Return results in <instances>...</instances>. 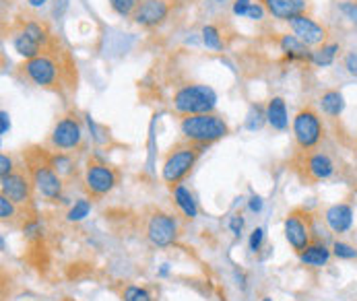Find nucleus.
<instances>
[{"label": "nucleus", "mask_w": 357, "mask_h": 301, "mask_svg": "<svg viewBox=\"0 0 357 301\" xmlns=\"http://www.w3.org/2000/svg\"><path fill=\"white\" fill-rule=\"evenodd\" d=\"M331 252L324 242L320 240H314L306 250L300 254V260L306 264V266H312V268H320V266H326V262L331 260Z\"/></svg>", "instance_id": "21"}, {"label": "nucleus", "mask_w": 357, "mask_h": 301, "mask_svg": "<svg viewBox=\"0 0 357 301\" xmlns=\"http://www.w3.org/2000/svg\"><path fill=\"white\" fill-rule=\"evenodd\" d=\"M312 225H314V219L306 208H294L287 213L285 223H283L285 240L296 254H302L314 242V238H312L314 227Z\"/></svg>", "instance_id": "10"}, {"label": "nucleus", "mask_w": 357, "mask_h": 301, "mask_svg": "<svg viewBox=\"0 0 357 301\" xmlns=\"http://www.w3.org/2000/svg\"><path fill=\"white\" fill-rule=\"evenodd\" d=\"M85 192L91 199H103L105 194H109L118 182H120V171L112 165H107L105 161L100 159H89L87 167H85Z\"/></svg>", "instance_id": "9"}, {"label": "nucleus", "mask_w": 357, "mask_h": 301, "mask_svg": "<svg viewBox=\"0 0 357 301\" xmlns=\"http://www.w3.org/2000/svg\"><path fill=\"white\" fill-rule=\"evenodd\" d=\"M277 46L285 54V60H306L312 62V50L300 38L289 36V33H279L277 36Z\"/></svg>", "instance_id": "17"}, {"label": "nucleus", "mask_w": 357, "mask_h": 301, "mask_svg": "<svg viewBox=\"0 0 357 301\" xmlns=\"http://www.w3.org/2000/svg\"><path fill=\"white\" fill-rule=\"evenodd\" d=\"M33 180L25 169H15L13 173H8L6 178H0V194L8 196L10 201L15 202L17 206L25 208V206H31L33 202Z\"/></svg>", "instance_id": "12"}, {"label": "nucleus", "mask_w": 357, "mask_h": 301, "mask_svg": "<svg viewBox=\"0 0 357 301\" xmlns=\"http://www.w3.org/2000/svg\"><path fill=\"white\" fill-rule=\"evenodd\" d=\"M264 15H266V10H264V6L260 4V2H252L250 4V8H248V19H252V21H262L264 19Z\"/></svg>", "instance_id": "38"}, {"label": "nucleus", "mask_w": 357, "mask_h": 301, "mask_svg": "<svg viewBox=\"0 0 357 301\" xmlns=\"http://www.w3.org/2000/svg\"><path fill=\"white\" fill-rule=\"evenodd\" d=\"M19 70L23 79L33 87L56 93L60 98H66L68 93L77 91V83H79L77 62L70 56V52L62 48L56 36L40 56L25 60L19 66Z\"/></svg>", "instance_id": "1"}, {"label": "nucleus", "mask_w": 357, "mask_h": 301, "mask_svg": "<svg viewBox=\"0 0 357 301\" xmlns=\"http://www.w3.org/2000/svg\"><path fill=\"white\" fill-rule=\"evenodd\" d=\"M291 128H294V141L300 150H314L324 137L322 118L312 105H304L298 109Z\"/></svg>", "instance_id": "6"}, {"label": "nucleus", "mask_w": 357, "mask_h": 301, "mask_svg": "<svg viewBox=\"0 0 357 301\" xmlns=\"http://www.w3.org/2000/svg\"><path fill=\"white\" fill-rule=\"evenodd\" d=\"M147 240L155 248H169L178 240V221L165 210H153L147 219Z\"/></svg>", "instance_id": "11"}, {"label": "nucleus", "mask_w": 357, "mask_h": 301, "mask_svg": "<svg viewBox=\"0 0 357 301\" xmlns=\"http://www.w3.org/2000/svg\"><path fill=\"white\" fill-rule=\"evenodd\" d=\"M204 150H206L204 145H197V143H190V141L176 143L172 149L165 153V159H163V165H161L163 182L169 188L182 184L184 178L192 171V167L197 165L199 157L203 155Z\"/></svg>", "instance_id": "4"}, {"label": "nucleus", "mask_w": 357, "mask_h": 301, "mask_svg": "<svg viewBox=\"0 0 357 301\" xmlns=\"http://www.w3.org/2000/svg\"><path fill=\"white\" fill-rule=\"evenodd\" d=\"M339 52H341V46L337 42H326V44L318 46L316 50L312 52V64H316V66H331Z\"/></svg>", "instance_id": "24"}, {"label": "nucleus", "mask_w": 357, "mask_h": 301, "mask_svg": "<svg viewBox=\"0 0 357 301\" xmlns=\"http://www.w3.org/2000/svg\"><path fill=\"white\" fill-rule=\"evenodd\" d=\"M339 10L351 21V23H356L357 25V2H351V0H343V2H339Z\"/></svg>", "instance_id": "33"}, {"label": "nucleus", "mask_w": 357, "mask_h": 301, "mask_svg": "<svg viewBox=\"0 0 357 301\" xmlns=\"http://www.w3.org/2000/svg\"><path fill=\"white\" fill-rule=\"evenodd\" d=\"M201 36H203V44L208 50H223V38H221V31H219L217 25H204Z\"/></svg>", "instance_id": "26"}, {"label": "nucleus", "mask_w": 357, "mask_h": 301, "mask_svg": "<svg viewBox=\"0 0 357 301\" xmlns=\"http://www.w3.org/2000/svg\"><path fill=\"white\" fill-rule=\"evenodd\" d=\"M172 105L180 116H192V114H208L217 105V93L201 83H186L180 85L172 98Z\"/></svg>", "instance_id": "5"}, {"label": "nucleus", "mask_w": 357, "mask_h": 301, "mask_svg": "<svg viewBox=\"0 0 357 301\" xmlns=\"http://www.w3.org/2000/svg\"><path fill=\"white\" fill-rule=\"evenodd\" d=\"M180 134L184 141L208 147L229 134V124L215 111L182 116L180 118Z\"/></svg>", "instance_id": "3"}, {"label": "nucleus", "mask_w": 357, "mask_h": 301, "mask_svg": "<svg viewBox=\"0 0 357 301\" xmlns=\"http://www.w3.org/2000/svg\"><path fill=\"white\" fill-rule=\"evenodd\" d=\"M262 301H273V300H268V298H264V300H262Z\"/></svg>", "instance_id": "44"}, {"label": "nucleus", "mask_w": 357, "mask_h": 301, "mask_svg": "<svg viewBox=\"0 0 357 301\" xmlns=\"http://www.w3.org/2000/svg\"><path fill=\"white\" fill-rule=\"evenodd\" d=\"M333 254L337 258H341V260H354V258H357V250L351 244H347V242H335L333 244Z\"/></svg>", "instance_id": "32"}, {"label": "nucleus", "mask_w": 357, "mask_h": 301, "mask_svg": "<svg viewBox=\"0 0 357 301\" xmlns=\"http://www.w3.org/2000/svg\"><path fill=\"white\" fill-rule=\"evenodd\" d=\"M264 6V10L277 21H291L298 15L310 10L307 0H256Z\"/></svg>", "instance_id": "15"}, {"label": "nucleus", "mask_w": 357, "mask_h": 301, "mask_svg": "<svg viewBox=\"0 0 357 301\" xmlns=\"http://www.w3.org/2000/svg\"><path fill=\"white\" fill-rule=\"evenodd\" d=\"M17 29H21L23 33H27L33 42H38L42 48H46L54 40V33L50 31V27L44 23V21H38V19H25V21H19L17 23Z\"/></svg>", "instance_id": "19"}, {"label": "nucleus", "mask_w": 357, "mask_h": 301, "mask_svg": "<svg viewBox=\"0 0 357 301\" xmlns=\"http://www.w3.org/2000/svg\"><path fill=\"white\" fill-rule=\"evenodd\" d=\"M48 143L56 153H73L83 145V126L75 111L60 116L52 128Z\"/></svg>", "instance_id": "8"}, {"label": "nucleus", "mask_w": 357, "mask_h": 301, "mask_svg": "<svg viewBox=\"0 0 357 301\" xmlns=\"http://www.w3.org/2000/svg\"><path fill=\"white\" fill-rule=\"evenodd\" d=\"M109 2V6H112V10L118 15V17H132V13L137 10V6H139V2L141 0H107Z\"/></svg>", "instance_id": "31"}, {"label": "nucleus", "mask_w": 357, "mask_h": 301, "mask_svg": "<svg viewBox=\"0 0 357 301\" xmlns=\"http://www.w3.org/2000/svg\"><path fill=\"white\" fill-rule=\"evenodd\" d=\"M25 167L33 180L36 190L46 199V201H58L62 196V178L54 171L50 163V153L42 147H31L23 153Z\"/></svg>", "instance_id": "2"}, {"label": "nucleus", "mask_w": 357, "mask_h": 301, "mask_svg": "<svg viewBox=\"0 0 357 301\" xmlns=\"http://www.w3.org/2000/svg\"><path fill=\"white\" fill-rule=\"evenodd\" d=\"M287 23H289V29L294 31V36L300 38L310 48H318L328 42V27L318 23L316 19H312L307 13L294 17Z\"/></svg>", "instance_id": "14"}, {"label": "nucleus", "mask_w": 357, "mask_h": 301, "mask_svg": "<svg viewBox=\"0 0 357 301\" xmlns=\"http://www.w3.org/2000/svg\"><path fill=\"white\" fill-rule=\"evenodd\" d=\"M262 242H264V229L262 227H256L250 236V250L258 252L262 248Z\"/></svg>", "instance_id": "36"}, {"label": "nucleus", "mask_w": 357, "mask_h": 301, "mask_svg": "<svg viewBox=\"0 0 357 301\" xmlns=\"http://www.w3.org/2000/svg\"><path fill=\"white\" fill-rule=\"evenodd\" d=\"M50 163L60 178L73 176V171H75V161L68 153H56L54 150V153H50Z\"/></svg>", "instance_id": "25"}, {"label": "nucleus", "mask_w": 357, "mask_h": 301, "mask_svg": "<svg viewBox=\"0 0 357 301\" xmlns=\"http://www.w3.org/2000/svg\"><path fill=\"white\" fill-rule=\"evenodd\" d=\"M326 225L335 231V233H345L351 229L354 225V210L349 204L341 202V204H333L326 213H324Z\"/></svg>", "instance_id": "16"}, {"label": "nucleus", "mask_w": 357, "mask_h": 301, "mask_svg": "<svg viewBox=\"0 0 357 301\" xmlns=\"http://www.w3.org/2000/svg\"><path fill=\"white\" fill-rule=\"evenodd\" d=\"M89 213H91V201H87V199L75 201V204L70 206V210H68V215H66V219H68L70 223H77V221H83Z\"/></svg>", "instance_id": "28"}, {"label": "nucleus", "mask_w": 357, "mask_h": 301, "mask_svg": "<svg viewBox=\"0 0 357 301\" xmlns=\"http://www.w3.org/2000/svg\"><path fill=\"white\" fill-rule=\"evenodd\" d=\"M264 122H266V107L252 105L250 111H248V118H246V128L248 130H258V128H262Z\"/></svg>", "instance_id": "29"}, {"label": "nucleus", "mask_w": 357, "mask_h": 301, "mask_svg": "<svg viewBox=\"0 0 357 301\" xmlns=\"http://www.w3.org/2000/svg\"><path fill=\"white\" fill-rule=\"evenodd\" d=\"M10 44H13V48L15 52L21 56V58H25V60H31V58H36V56H40L44 48L38 44V42H33L27 33H23L21 29H15L13 31V36H10Z\"/></svg>", "instance_id": "20"}, {"label": "nucleus", "mask_w": 357, "mask_h": 301, "mask_svg": "<svg viewBox=\"0 0 357 301\" xmlns=\"http://www.w3.org/2000/svg\"><path fill=\"white\" fill-rule=\"evenodd\" d=\"M260 208H262V201H260L258 196H252V199H250V210H252V213H258Z\"/></svg>", "instance_id": "41"}, {"label": "nucleus", "mask_w": 357, "mask_h": 301, "mask_svg": "<svg viewBox=\"0 0 357 301\" xmlns=\"http://www.w3.org/2000/svg\"><path fill=\"white\" fill-rule=\"evenodd\" d=\"M229 229H231V233H234L236 238H240L242 231H244V217H242V215H234V217L229 219Z\"/></svg>", "instance_id": "37"}, {"label": "nucleus", "mask_w": 357, "mask_h": 301, "mask_svg": "<svg viewBox=\"0 0 357 301\" xmlns=\"http://www.w3.org/2000/svg\"><path fill=\"white\" fill-rule=\"evenodd\" d=\"M17 167H15V163H13V159L6 155V153H2L0 155V178H6L8 173H13Z\"/></svg>", "instance_id": "35"}, {"label": "nucleus", "mask_w": 357, "mask_h": 301, "mask_svg": "<svg viewBox=\"0 0 357 301\" xmlns=\"http://www.w3.org/2000/svg\"><path fill=\"white\" fill-rule=\"evenodd\" d=\"M343 66H345V70H347L351 77H356L357 79V52H347V54H345Z\"/></svg>", "instance_id": "34"}, {"label": "nucleus", "mask_w": 357, "mask_h": 301, "mask_svg": "<svg viewBox=\"0 0 357 301\" xmlns=\"http://www.w3.org/2000/svg\"><path fill=\"white\" fill-rule=\"evenodd\" d=\"M252 0H234V15L236 17H246Z\"/></svg>", "instance_id": "39"}, {"label": "nucleus", "mask_w": 357, "mask_h": 301, "mask_svg": "<svg viewBox=\"0 0 357 301\" xmlns=\"http://www.w3.org/2000/svg\"><path fill=\"white\" fill-rule=\"evenodd\" d=\"M172 192H174V201L180 206V210H182L188 219H197L199 208H197V202L192 199L190 190H188L184 184H178V186L172 188Z\"/></svg>", "instance_id": "23"}, {"label": "nucleus", "mask_w": 357, "mask_h": 301, "mask_svg": "<svg viewBox=\"0 0 357 301\" xmlns=\"http://www.w3.org/2000/svg\"><path fill=\"white\" fill-rule=\"evenodd\" d=\"M213 2H227V0H213Z\"/></svg>", "instance_id": "43"}, {"label": "nucleus", "mask_w": 357, "mask_h": 301, "mask_svg": "<svg viewBox=\"0 0 357 301\" xmlns=\"http://www.w3.org/2000/svg\"><path fill=\"white\" fill-rule=\"evenodd\" d=\"M174 6L176 0H141L130 19L143 29H155L169 19Z\"/></svg>", "instance_id": "13"}, {"label": "nucleus", "mask_w": 357, "mask_h": 301, "mask_svg": "<svg viewBox=\"0 0 357 301\" xmlns=\"http://www.w3.org/2000/svg\"><path fill=\"white\" fill-rule=\"evenodd\" d=\"M320 107H322V111H324L326 116L339 118V116L343 114V109H345V98H343L341 91L328 89V91H324V93L320 95Z\"/></svg>", "instance_id": "22"}, {"label": "nucleus", "mask_w": 357, "mask_h": 301, "mask_svg": "<svg viewBox=\"0 0 357 301\" xmlns=\"http://www.w3.org/2000/svg\"><path fill=\"white\" fill-rule=\"evenodd\" d=\"M0 122H2V128H0V132H2V134H6V130H8V126H10V124H8V114H6L4 109L0 111Z\"/></svg>", "instance_id": "40"}, {"label": "nucleus", "mask_w": 357, "mask_h": 301, "mask_svg": "<svg viewBox=\"0 0 357 301\" xmlns=\"http://www.w3.org/2000/svg\"><path fill=\"white\" fill-rule=\"evenodd\" d=\"M122 301H153L151 293L139 285H126L122 289Z\"/></svg>", "instance_id": "30"}, {"label": "nucleus", "mask_w": 357, "mask_h": 301, "mask_svg": "<svg viewBox=\"0 0 357 301\" xmlns=\"http://www.w3.org/2000/svg\"><path fill=\"white\" fill-rule=\"evenodd\" d=\"M19 208L21 206H17L8 196L0 194V219H2V223H15L21 215Z\"/></svg>", "instance_id": "27"}, {"label": "nucleus", "mask_w": 357, "mask_h": 301, "mask_svg": "<svg viewBox=\"0 0 357 301\" xmlns=\"http://www.w3.org/2000/svg\"><path fill=\"white\" fill-rule=\"evenodd\" d=\"M266 122L271 124V128H275L279 132L287 130L289 114H287V103L283 98L277 95V98L268 100V103H266Z\"/></svg>", "instance_id": "18"}, {"label": "nucleus", "mask_w": 357, "mask_h": 301, "mask_svg": "<svg viewBox=\"0 0 357 301\" xmlns=\"http://www.w3.org/2000/svg\"><path fill=\"white\" fill-rule=\"evenodd\" d=\"M291 167L306 184L322 182L335 173V161L326 153H318V150H300L291 159Z\"/></svg>", "instance_id": "7"}, {"label": "nucleus", "mask_w": 357, "mask_h": 301, "mask_svg": "<svg viewBox=\"0 0 357 301\" xmlns=\"http://www.w3.org/2000/svg\"><path fill=\"white\" fill-rule=\"evenodd\" d=\"M29 2V6H33V8H40V6H44L48 0H27Z\"/></svg>", "instance_id": "42"}]
</instances>
